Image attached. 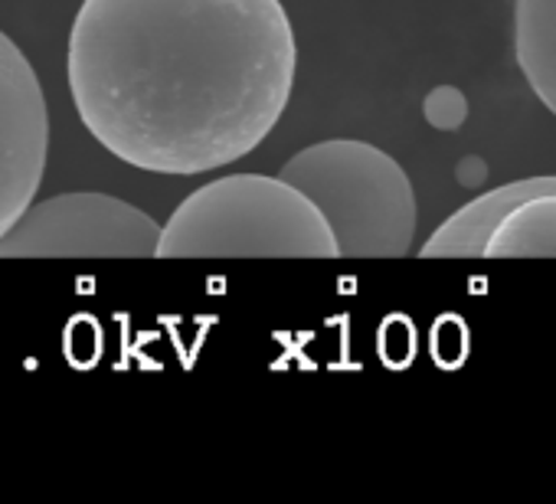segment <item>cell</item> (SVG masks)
I'll use <instances>...</instances> for the list:
<instances>
[{"label": "cell", "mask_w": 556, "mask_h": 504, "mask_svg": "<svg viewBox=\"0 0 556 504\" xmlns=\"http://www.w3.org/2000/svg\"><path fill=\"white\" fill-rule=\"evenodd\" d=\"M422 260H556V174L501 184L455 210Z\"/></svg>", "instance_id": "obj_5"}, {"label": "cell", "mask_w": 556, "mask_h": 504, "mask_svg": "<svg viewBox=\"0 0 556 504\" xmlns=\"http://www.w3.org/2000/svg\"><path fill=\"white\" fill-rule=\"evenodd\" d=\"M514 60L556 118V0H514Z\"/></svg>", "instance_id": "obj_7"}, {"label": "cell", "mask_w": 556, "mask_h": 504, "mask_svg": "<svg viewBox=\"0 0 556 504\" xmlns=\"http://www.w3.org/2000/svg\"><path fill=\"white\" fill-rule=\"evenodd\" d=\"M154 260H338V245L318 206L282 177L226 174L180 200Z\"/></svg>", "instance_id": "obj_2"}, {"label": "cell", "mask_w": 556, "mask_h": 504, "mask_svg": "<svg viewBox=\"0 0 556 504\" xmlns=\"http://www.w3.org/2000/svg\"><path fill=\"white\" fill-rule=\"evenodd\" d=\"M325 216L338 260H403L416 242V190L383 148L328 138L302 148L278 171Z\"/></svg>", "instance_id": "obj_3"}, {"label": "cell", "mask_w": 556, "mask_h": 504, "mask_svg": "<svg viewBox=\"0 0 556 504\" xmlns=\"http://www.w3.org/2000/svg\"><path fill=\"white\" fill-rule=\"evenodd\" d=\"M161 226L128 200L73 190L30 203L0 236V260H154Z\"/></svg>", "instance_id": "obj_4"}, {"label": "cell", "mask_w": 556, "mask_h": 504, "mask_svg": "<svg viewBox=\"0 0 556 504\" xmlns=\"http://www.w3.org/2000/svg\"><path fill=\"white\" fill-rule=\"evenodd\" d=\"M282 0H83L66 76L83 128L148 174H206L252 154L295 89Z\"/></svg>", "instance_id": "obj_1"}, {"label": "cell", "mask_w": 556, "mask_h": 504, "mask_svg": "<svg viewBox=\"0 0 556 504\" xmlns=\"http://www.w3.org/2000/svg\"><path fill=\"white\" fill-rule=\"evenodd\" d=\"M50 151L43 86L24 50L0 30V236L34 203Z\"/></svg>", "instance_id": "obj_6"}]
</instances>
